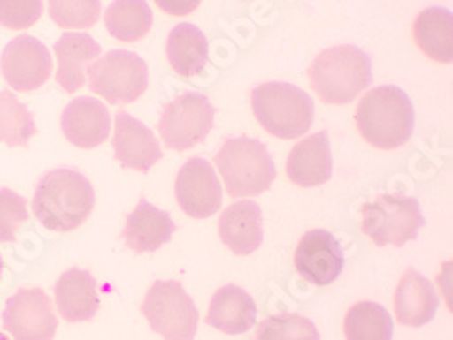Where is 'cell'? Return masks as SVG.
I'll return each mask as SVG.
<instances>
[{
	"instance_id": "cell-1",
	"label": "cell",
	"mask_w": 453,
	"mask_h": 340,
	"mask_svg": "<svg viewBox=\"0 0 453 340\" xmlns=\"http://www.w3.org/2000/svg\"><path fill=\"white\" fill-rule=\"evenodd\" d=\"M95 191L91 181L74 169L50 170L36 186L33 210L44 229L69 232L91 215Z\"/></svg>"
},
{
	"instance_id": "cell-2",
	"label": "cell",
	"mask_w": 453,
	"mask_h": 340,
	"mask_svg": "<svg viewBox=\"0 0 453 340\" xmlns=\"http://www.w3.org/2000/svg\"><path fill=\"white\" fill-rule=\"evenodd\" d=\"M363 138L383 150L403 147L415 127V109L410 96L397 86H380L363 94L356 110Z\"/></svg>"
},
{
	"instance_id": "cell-3",
	"label": "cell",
	"mask_w": 453,
	"mask_h": 340,
	"mask_svg": "<svg viewBox=\"0 0 453 340\" xmlns=\"http://www.w3.org/2000/svg\"><path fill=\"white\" fill-rule=\"evenodd\" d=\"M309 77L321 102L347 105L372 84V58L356 46H335L316 57Z\"/></svg>"
},
{
	"instance_id": "cell-4",
	"label": "cell",
	"mask_w": 453,
	"mask_h": 340,
	"mask_svg": "<svg viewBox=\"0 0 453 340\" xmlns=\"http://www.w3.org/2000/svg\"><path fill=\"white\" fill-rule=\"evenodd\" d=\"M254 117L267 132L281 140L305 136L314 124V100L301 87L267 82L250 94Z\"/></svg>"
},
{
	"instance_id": "cell-5",
	"label": "cell",
	"mask_w": 453,
	"mask_h": 340,
	"mask_svg": "<svg viewBox=\"0 0 453 340\" xmlns=\"http://www.w3.org/2000/svg\"><path fill=\"white\" fill-rule=\"evenodd\" d=\"M214 162L233 198L259 196L276 181V167L265 143L254 138L225 140Z\"/></svg>"
},
{
	"instance_id": "cell-6",
	"label": "cell",
	"mask_w": 453,
	"mask_h": 340,
	"mask_svg": "<svg viewBox=\"0 0 453 340\" xmlns=\"http://www.w3.org/2000/svg\"><path fill=\"white\" fill-rule=\"evenodd\" d=\"M361 230L377 246H404L418 239L425 226L421 205L415 198L403 194H380L361 208Z\"/></svg>"
},
{
	"instance_id": "cell-7",
	"label": "cell",
	"mask_w": 453,
	"mask_h": 340,
	"mask_svg": "<svg viewBox=\"0 0 453 340\" xmlns=\"http://www.w3.org/2000/svg\"><path fill=\"white\" fill-rule=\"evenodd\" d=\"M142 314L149 326L164 340H195L198 331V308L178 281H157L149 288Z\"/></svg>"
},
{
	"instance_id": "cell-8",
	"label": "cell",
	"mask_w": 453,
	"mask_h": 340,
	"mask_svg": "<svg viewBox=\"0 0 453 340\" xmlns=\"http://www.w3.org/2000/svg\"><path fill=\"white\" fill-rule=\"evenodd\" d=\"M89 87L109 103L136 102L149 86V69L133 51H109L88 71Z\"/></svg>"
},
{
	"instance_id": "cell-9",
	"label": "cell",
	"mask_w": 453,
	"mask_h": 340,
	"mask_svg": "<svg viewBox=\"0 0 453 340\" xmlns=\"http://www.w3.org/2000/svg\"><path fill=\"white\" fill-rule=\"evenodd\" d=\"M216 109L200 93H183L165 105L158 124L165 147L188 150L202 143L214 127Z\"/></svg>"
},
{
	"instance_id": "cell-10",
	"label": "cell",
	"mask_w": 453,
	"mask_h": 340,
	"mask_svg": "<svg viewBox=\"0 0 453 340\" xmlns=\"http://www.w3.org/2000/svg\"><path fill=\"white\" fill-rule=\"evenodd\" d=\"M53 69L50 49L35 36L20 34L4 48L0 57V71L8 86L19 93L42 87Z\"/></svg>"
},
{
	"instance_id": "cell-11",
	"label": "cell",
	"mask_w": 453,
	"mask_h": 340,
	"mask_svg": "<svg viewBox=\"0 0 453 340\" xmlns=\"http://www.w3.org/2000/svg\"><path fill=\"white\" fill-rule=\"evenodd\" d=\"M4 328L15 340H53L58 319L41 288H20L6 302Z\"/></svg>"
},
{
	"instance_id": "cell-12",
	"label": "cell",
	"mask_w": 453,
	"mask_h": 340,
	"mask_svg": "<svg viewBox=\"0 0 453 340\" xmlns=\"http://www.w3.org/2000/svg\"><path fill=\"white\" fill-rule=\"evenodd\" d=\"M174 194L180 208L195 219L214 215L223 203L218 174L203 158H191L183 163L176 176Z\"/></svg>"
},
{
	"instance_id": "cell-13",
	"label": "cell",
	"mask_w": 453,
	"mask_h": 340,
	"mask_svg": "<svg viewBox=\"0 0 453 340\" xmlns=\"http://www.w3.org/2000/svg\"><path fill=\"white\" fill-rule=\"evenodd\" d=\"M294 264L297 274L316 286H328L345 268L342 245L328 230H311L301 238Z\"/></svg>"
},
{
	"instance_id": "cell-14",
	"label": "cell",
	"mask_w": 453,
	"mask_h": 340,
	"mask_svg": "<svg viewBox=\"0 0 453 340\" xmlns=\"http://www.w3.org/2000/svg\"><path fill=\"white\" fill-rule=\"evenodd\" d=\"M115 158L124 169L138 172H149L157 162L162 160L164 153L160 141L145 124L133 118L129 112H117V129L112 138Z\"/></svg>"
},
{
	"instance_id": "cell-15",
	"label": "cell",
	"mask_w": 453,
	"mask_h": 340,
	"mask_svg": "<svg viewBox=\"0 0 453 340\" xmlns=\"http://www.w3.org/2000/svg\"><path fill=\"white\" fill-rule=\"evenodd\" d=\"M60 127L65 140L74 147L95 148L109 138V109L100 100L91 96L74 98L62 112Z\"/></svg>"
},
{
	"instance_id": "cell-16",
	"label": "cell",
	"mask_w": 453,
	"mask_h": 340,
	"mask_svg": "<svg viewBox=\"0 0 453 340\" xmlns=\"http://www.w3.org/2000/svg\"><path fill=\"white\" fill-rule=\"evenodd\" d=\"M334 160L326 131L314 132L294 145L287 160V176L299 186H319L330 181Z\"/></svg>"
},
{
	"instance_id": "cell-17",
	"label": "cell",
	"mask_w": 453,
	"mask_h": 340,
	"mask_svg": "<svg viewBox=\"0 0 453 340\" xmlns=\"http://www.w3.org/2000/svg\"><path fill=\"white\" fill-rule=\"evenodd\" d=\"M102 53L100 44L86 33H64L55 44V55L58 58L57 82L73 94L88 80V71L95 58Z\"/></svg>"
},
{
	"instance_id": "cell-18",
	"label": "cell",
	"mask_w": 453,
	"mask_h": 340,
	"mask_svg": "<svg viewBox=\"0 0 453 340\" xmlns=\"http://www.w3.org/2000/svg\"><path fill=\"white\" fill-rule=\"evenodd\" d=\"M439 310V293L425 276L408 268L395 291L397 321L410 328H421L434 321Z\"/></svg>"
},
{
	"instance_id": "cell-19",
	"label": "cell",
	"mask_w": 453,
	"mask_h": 340,
	"mask_svg": "<svg viewBox=\"0 0 453 340\" xmlns=\"http://www.w3.org/2000/svg\"><path fill=\"white\" fill-rule=\"evenodd\" d=\"M176 224L165 210L142 200L127 215L124 241L136 253H150L171 241Z\"/></svg>"
},
{
	"instance_id": "cell-20",
	"label": "cell",
	"mask_w": 453,
	"mask_h": 340,
	"mask_svg": "<svg viewBox=\"0 0 453 340\" xmlns=\"http://www.w3.org/2000/svg\"><path fill=\"white\" fill-rule=\"evenodd\" d=\"M219 238L236 255H249L261 246L263 214L256 201L243 200L225 208L219 217Z\"/></svg>"
},
{
	"instance_id": "cell-21",
	"label": "cell",
	"mask_w": 453,
	"mask_h": 340,
	"mask_svg": "<svg viewBox=\"0 0 453 340\" xmlns=\"http://www.w3.org/2000/svg\"><path fill=\"white\" fill-rule=\"evenodd\" d=\"M55 300L60 315L67 322L91 321L100 308L95 277L81 268L64 272L55 286Z\"/></svg>"
},
{
	"instance_id": "cell-22",
	"label": "cell",
	"mask_w": 453,
	"mask_h": 340,
	"mask_svg": "<svg viewBox=\"0 0 453 340\" xmlns=\"http://www.w3.org/2000/svg\"><path fill=\"white\" fill-rule=\"evenodd\" d=\"M257 308L254 298L240 286L226 284L219 288L209 306L207 324L226 333L242 335L256 326Z\"/></svg>"
},
{
	"instance_id": "cell-23",
	"label": "cell",
	"mask_w": 453,
	"mask_h": 340,
	"mask_svg": "<svg viewBox=\"0 0 453 340\" xmlns=\"http://www.w3.org/2000/svg\"><path fill=\"white\" fill-rule=\"evenodd\" d=\"M167 58L174 72L191 79L203 72L209 60L207 36L195 24H178L167 39Z\"/></svg>"
},
{
	"instance_id": "cell-24",
	"label": "cell",
	"mask_w": 453,
	"mask_h": 340,
	"mask_svg": "<svg viewBox=\"0 0 453 340\" xmlns=\"http://www.w3.org/2000/svg\"><path fill=\"white\" fill-rule=\"evenodd\" d=\"M413 39L418 46L441 64L453 62V15L449 10L432 6L413 22Z\"/></svg>"
},
{
	"instance_id": "cell-25",
	"label": "cell",
	"mask_w": 453,
	"mask_h": 340,
	"mask_svg": "<svg viewBox=\"0 0 453 340\" xmlns=\"http://www.w3.org/2000/svg\"><path fill=\"white\" fill-rule=\"evenodd\" d=\"M105 27L122 42H136L153 26V11L142 0H117L105 11Z\"/></svg>"
},
{
	"instance_id": "cell-26",
	"label": "cell",
	"mask_w": 453,
	"mask_h": 340,
	"mask_svg": "<svg viewBox=\"0 0 453 340\" xmlns=\"http://www.w3.org/2000/svg\"><path fill=\"white\" fill-rule=\"evenodd\" d=\"M345 336L347 340H392V315L377 302H357L345 317Z\"/></svg>"
},
{
	"instance_id": "cell-27",
	"label": "cell",
	"mask_w": 453,
	"mask_h": 340,
	"mask_svg": "<svg viewBox=\"0 0 453 340\" xmlns=\"http://www.w3.org/2000/svg\"><path fill=\"white\" fill-rule=\"evenodd\" d=\"M35 132L29 109L12 91H0V141L10 147H24Z\"/></svg>"
},
{
	"instance_id": "cell-28",
	"label": "cell",
	"mask_w": 453,
	"mask_h": 340,
	"mask_svg": "<svg viewBox=\"0 0 453 340\" xmlns=\"http://www.w3.org/2000/svg\"><path fill=\"white\" fill-rule=\"evenodd\" d=\"M256 340H319L312 321L297 314L273 315L257 326Z\"/></svg>"
},
{
	"instance_id": "cell-29",
	"label": "cell",
	"mask_w": 453,
	"mask_h": 340,
	"mask_svg": "<svg viewBox=\"0 0 453 340\" xmlns=\"http://www.w3.org/2000/svg\"><path fill=\"white\" fill-rule=\"evenodd\" d=\"M50 15L60 27H91L100 19L98 0H82V3H62L51 0Z\"/></svg>"
},
{
	"instance_id": "cell-30",
	"label": "cell",
	"mask_w": 453,
	"mask_h": 340,
	"mask_svg": "<svg viewBox=\"0 0 453 340\" xmlns=\"http://www.w3.org/2000/svg\"><path fill=\"white\" fill-rule=\"evenodd\" d=\"M27 219V201L10 188H0V241H15L20 224Z\"/></svg>"
},
{
	"instance_id": "cell-31",
	"label": "cell",
	"mask_w": 453,
	"mask_h": 340,
	"mask_svg": "<svg viewBox=\"0 0 453 340\" xmlns=\"http://www.w3.org/2000/svg\"><path fill=\"white\" fill-rule=\"evenodd\" d=\"M44 4L39 0H0V24L10 29L31 27L41 19Z\"/></svg>"
},
{
	"instance_id": "cell-32",
	"label": "cell",
	"mask_w": 453,
	"mask_h": 340,
	"mask_svg": "<svg viewBox=\"0 0 453 340\" xmlns=\"http://www.w3.org/2000/svg\"><path fill=\"white\" fill-rule=\"evenodd\" d=\"M3 268H4V262H3V257H0V277H3Z\"/></svg>"
},
{
	"instance_id": "cell-33",
	"label": "cell",
	"mask_w": 453,
	"mask_h": 340,
	"mask_svg": "<svg viewBox=\"0 0 453 340\" xmlns=\"http://www.w3.org/2000/svg\"><path fill=\"white\" fill-rule=\"evenodd\" d=\"M0 340H10V338L4 333H0Z\"/></svg>"
}]
</instances>
